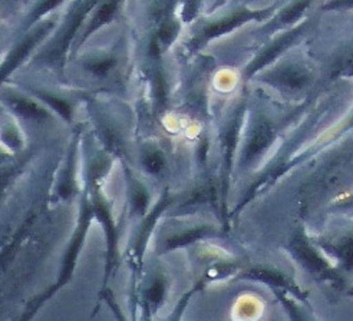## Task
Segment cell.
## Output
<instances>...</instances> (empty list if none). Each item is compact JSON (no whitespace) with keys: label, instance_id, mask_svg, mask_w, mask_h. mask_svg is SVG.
<instances>
[{"label":"cell","instance_id":"obj_1","mask_svg":"<svg viewBox=\"0 0 353 321\" xmlns=\"http://www.w3.org/2000/svg\"><path fill=\"white\" fill-rule=\"evenodd\" d=\"M288 251L310 276L332 285L345 287V281L336 267L332 265V261L322 253V249L314 241H309L305 234L294 236L288 244Z\"/></svg>","mask_w":353,"mask_h":321},{"label":"cell","instance_id":"obj_2","mask_svg":"<svg viewBox=\"0 0 353 321\" xmlns=\"http://www.w3.org/2000/svg\"><path fill=\"white\" fill-rule=\"evenodd\" d=\"M240 278L266 284L270 289H274V293H286L292 294L296 300H303L302 290L297 287V284L293 282L290 276L274 269V267L254 265L252 269L244 271Z\"/></svg>","mask_w":353,"mask_h":321},{"label":"cell","instance_id":"obj_3","mask_svg":"<svg viewBox=\"0 0 353 321\" xmlns=\"http://www.w3.org/2000/svg\"><path fill=\"white\" fill-rule=\"evenodd\" d=\"M314 244L327 258L338 264V269L346 273L353 271V236L333 241H314Z\"/></svg>","mask_w":353,"mask_h":321},{"label":"cell","instance_id":"obj_4","mask_svg":"<svg viewBox=\"0 0 353 321\" xmlns=\"http://www.w3.org/2000/svg\"><path fill=\"white\" fill-rule=\"evenodd\" d=\"M277 298L281 302V307L285 309L288 317L290 321H309L305 315V313L299 309V306L296 304V301L292 300L286 293H276Z\"/></svg>","mask_w":353,"mask_h":321},{"label":"cell","instance_id":"obj_5","mask_svg":"<svg viewBox=\"0 0 353 321\" xmlns=\"http://www.w3.org/2000/svg\"><path fill=\"white\" fill-rule=\"evenodd\" d=\"M199 289H200V287L197 285V287H194L188 294H185V296L181 298V301L179 302V306H176V309L172 311V314L168 317L167 321H183V314H184V310H185V307H187V304H188V301H190V298L192 297V294L196 293Z\"/></svg>","mask_w":353,"mask_h":321},{"label":"cell","instance_id":"obj_6","mask_svg":"<svg viewBox=\"0 0 353 321\" xmlns=\"http://www.w3.org/2000/svg\"><path fill=\"white\" fill-rule=\"evenodd\" d=\"M39 306H41V302H38V304H34L33 307H30V309H28L17 320H14V321H30L32 320V317H33V314H34V311H37L38 309H39Z\"/></svg>","mask_w":353,"mask_h":321}]
</instances>
